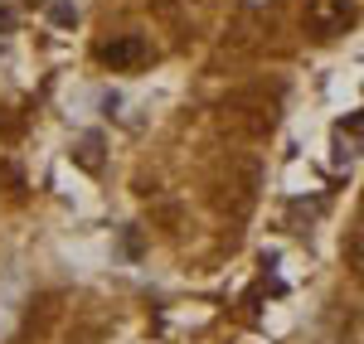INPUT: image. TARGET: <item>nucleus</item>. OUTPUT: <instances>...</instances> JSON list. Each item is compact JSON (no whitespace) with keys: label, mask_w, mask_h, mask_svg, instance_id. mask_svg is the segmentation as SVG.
I'll return each instance as SVG.
<instances>
[{"label":"nucleus","mask_w":364,"mask_h":344,"mask_svg":"<svg viewBox=\"0 0 364 344\" xmlns=\"http://www.w3.org/2000/svg\"><path fill=\"white\" fill-rule=\"evenodd\" d=\"M350 25H355V0H316V5H311V29H316L321 39L345 34Z\"/></svg>","instance_id":"1"},{"label":"nucleus","mask_w":364,"mask_h":344,"mask_svg":"<svg viewBox=\"0 0 364 344\" xmlns=\"http://www.w3.org/2000/svg\"><path fill=\"white\" fill-rule=\"evenodd\" d=\"M97 58H102L107 68H136V63H146V39H141V34H122L112 44H102Z\"/></svg>","instance_id":"2"},{"label":"nucleus","mask_w":364,"mask_h":344,"mask_svg":"<svg viewBox=\"0 0 364 344\" xmlns=\"http://www.w3.org/2000/svg\"><path fill=\"white\" fill-rule=\"evenodd\" d=\"M360 126H364V116H360V112H350L345 121H340V131H336L340 160H355V150H360Z\"/></svg>","instance_id":"3"},{"label":"nucleus","mask_w":364,"mask_h":344,"mask_svg":"<svg viewBox=\"0 0 364 344\" xmlns=\"http://www.w3.org/2000/svg\"><path fill=\"white\" fill-rule=\"evenodd\" d=\"M54 20H58V25H73L78 15H73V5H54Z\"/></svg>","instance_id":"4"},{"label":"nucleus","mask_w":364,"mask_h":344,"mask_svg":"<svg viewBox=\"0 0 364 344\" xmlns=\"http://www.w3.org/2000/svg\"><path fill=\"white\" fill-rule=\"evenodd\" d=\"M252 5H267V0H252Z\"/></svg>","instance_id":"5"}]
</instances>
